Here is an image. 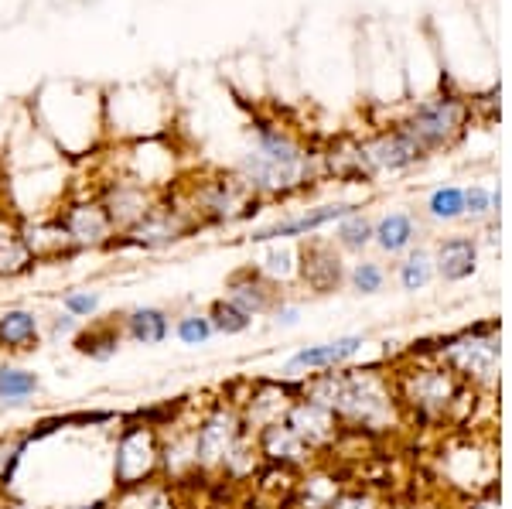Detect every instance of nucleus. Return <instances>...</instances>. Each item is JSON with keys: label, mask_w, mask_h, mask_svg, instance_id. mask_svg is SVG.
Masks as SVG:
<instances>
[{"label": "nucleus", "mask_w": 512, "mask_h": 509, "mask_svg": "<svg viewBox=\"0 0 512 509\" xmlns=\"http://www.w3.org/2000/svg\"><path fill=\"white\" fill-rule=\"evenodd\" d=\"M301 393L332 410L345 431L379 434L400 421L393 373H383L379 366H342L315 373L301 383Z\"/></svg>", "instance_id": "1"}, {"label": "nucleus", "mask_w": 512, "mask_h": 509, "mask_svg": "<svg viewBox=\"0 0 512 509\" xmlns=\"http://www.w3.org/2000/svg\"><path fill=\"white\" fill-rule=\"evenodd\" d=\"M239 175L253 188V195H287L301 188L311 175V158L301 151V144L291 141L280 127L256 123L253 147L239 161Z\"/></svg>", "instance_id": "2"}, {"label": "nucleus", "mask_w": 512, "mask_h": 509, "mask_svg": "<svg viewBox=\"0 0 512 509\" xmlns=\"http://www.w3.org/2000/svg\"><path fill=\"white\" fill-rule=\"evenodd\" d=\"M175 199L192 212L198 229L243 223V219L256 216L263 205V199L253 195V188L246 185L239 171H219V175L198 178V182L181 188V195H175Z\"/></svg>", "instance_id": "3"}, {"label": "nucleus", "mask_w": 512, "mask_h": 509, "mask_svg": "<svg viewBox=\"0 0 512 509\" xmlns=\"http://www.w3.org/2000/svg\"><path fill=\"white\" fill-rule=\"evenodd\" d=\"M393 390L400 410H410L417 421L437 424L448 421L454 404L465 397L461 380L444 363H414L393 373Z\"/></svg>", "instance_id": "4"}, {"label": "nucleus", "mask_w": 512, "mask_h": 509, "mask_svg": "<svg viewBox=\"0 0 512 509\" xmlns=\"http://www.w3.org/2000/svg\"><path fill=\"white\" fill-rule=\"evenodd\" d=\"M246 424L239 417L236 400L219 397L198 410L192 421V451H195V472L198 479H219L226 458L246 438Z\"/></svg>", "instance_id": "5"}, {"label": "nucleus", "mask_w": 512, "mask_h": 509, "mask_svg": "<svg viewBox=\"0 0 512 509\" xmlns=\"http://www.w3.org/2000/svg\"><path fill=\"white\" fill-rule=\"evenodd\" d=\"M113 492L137 489L144 482L161 479V431L151 424L127 417L113 441Z\"/></svg>", "instance_id": "6"}, {"label": "nucleus", "mask_w": 512, "mask_h": 509, "mask_svg": "<svg viewBox=\"0 0 512 509\" xmlns=\"http://www.w3.org/2000/svg\"><path fill=\"white\" fill-rule=\"evenodd\" d=\"M195 233H198V223L192 219V212L171 195V199H158L134 226L117 233L113 250L154 253V250H168V246L188 240V236H195Z\"/></svg>", "instance_id": "7"}, {"label": "nucleus", "mask_w": 512, "mask_h": 509, "mask_svg": "<svg viewBox=\"0 0 512 509\" xmlns=\"http://www.w3.org/2000/svg\"><path fill=\"white\" fill-rule=\"evenodd\" d=\"M437 356L458 380L475 383V387H495V380H499V335H495V328L454 335V339L441 342Z\"/></svg>", "instance_id": "8"}, {"label": "nucleus", "mask_w": 512, "mask_h": 509, "mask_svg": "<svg viewBox=\"0 0 512 509\" xmlns=\"http://www.w3.org/2000/svg\"><path fill=\"white\" fill-rule=\"evenodd\" d=\"M55 219L65 226L76 253H96V250H113V240H117V226L110 223L106 209L99 205V199H76L65 202Z\"/></svg>", "instance_id": "9"}, {"label": "nucleus", "mask_w": 512, "mask_h": 509, "mask_svg": "<svg viewBox=\"0 0 512 509\" xmlns=\"http://www.w3.org/2000/svg\"><path fill=\"white\" fill-rule=\"evenodd\" d=\"M280 421L311 448V455H321V451L335 448V441L342 438V431H345L332 410L325 404H318V400L304 397V393H297L291 404H287Z\"/></svg>", "instance_id": "10"}, {"label": "nucleus", "mask_w": 512, "mask_h": 509, "mask_svg": "<svg viewBox=\"0 0 512 509\" xmlns=\"http://www.w3.org/2000/svg\"><path fill=\"white\" fill-rule=\"evenodd\" d=\"M96 199L106 209L110 223L117 226V233H123V229L134 226L137 219L144 216V212L161 199V195L154 192L151 185L137 182L134 175H120V178H110V182L99 188Z\"/></svg>", "instance_id": "11"}, {"label": "nucleus", "mask_w": 512, "mask_h": 509, "mask_svg": "<svg viewBox=\"0 0 512 509\" xmlns=\"http://www.w3.org/2000/svg\"><path fill=\"white\" fill-rule=\"evenodd\" d=\"M362 349H366L362 335H342V339H332V342H315V346L297 349L284 363V373L315 376V373H328V369H342V366H349Z\"/></svg>", "instance_id": "12"}, {"label": "nucleus", "mask_w": 512, "mask_h": 509, "mask_svg": "<svg viewBox=\"0 0 512 509\" xmlns=\"http://www.w3.org/2000/svg\"><path fill=\"white\" fill-rule=\"evenodd\" d=\"M41 346H45V315L24 305L0 311V356L24 359Z\"/></svg>", "instance_id": "13"}, {"label": "nucleus", "mask_w": 512, "mask_h": 509, "mask_svg": "<svg viewBox=\"0 0 512 509\" xmlns=\"http://www.w3.org/2000/svg\"><path fill=\"white\" fill-rule=\"evenodd\" d=\"M253 441H256V451H260L263 465H270V469L294 472V469H304V465L315 458L311 455V448L304 445V441L297 438L284 421L263 424L260 431H253Z\"/></svg>", "instance_id": "14"}, {"label": "nucleus", "mask_w": 512, "mask_h": 509, "mask_svg": "<svg viewBox=\"0 0 512 509\" xmlns=\"http://www.w3.org/2000/svg\"><path fill=\"white\" fill-rule=\"evenodd\" d=\"M461 117H465V106L454 100H434L427 106H420L414 113V120L403 123L410 137L417 141L420 151H431V147H441L444 141H451V134L461 127Z\"/></svg>", "instance_id": "15"}, {"label": "nucleus", "mask_w": 512, "mask_h": 509, "mask_svg": "<svg viewBox=\"0 0 512 509\" xmlns=\"http://www.w3.org/2000/svg\"><path fill=\"white\" fill-rule=\"evenodd\" d=\"M222 298L233 301L236 308H243L250 318L270 315V311L284 301L280 298V287L274 281H267L256 267H243V270H236V274H229L226 294H222Z\"/></svg>", "instance_id": "16"}, {"label": "nucleus", "mask_w": 512, "mask_h": 509, "mask_svg": "<svg viewBox=\"0 0 512 509\" xmlns=\"http://www.w3.org/2000/svg\"><path fill=\"white\" fill-rule=\"evenodd\" d=\"M359 154H362V164H366L369 178H373L376 171L410 168L414 161L424 158V151H420L417 141L403 127L390 130V134H379L376 141H369V144H359Z\"/></svg>", "instance_id": "17"}, {"label": "nucleus", "mask_w": 512, "mask_h": 509, "mask_svg": "<svg viewBox=\"0 0 512 509\" xmlns=\"http://www.w3.org/2000/svg\"><path fill=\"white\" fill-rule=\"evenodd\" d=\"M349 212H359V209H355V205H318V209L297 212V216H287V219H277V223H270L263 229H253L250 243H284V240H294V236H308L321 226L345 219Z\"/></svg>", "instance_id": "18"}, {"label": "nucleus", "mask_w": 512, "mask_h": 509, "mask_svg": "<svg viewBox=\"0 0 512 509\" xmlns=\"http://www.w3.org/2000/svg\"><path fill=\"white\" fill-rule=\"evenodd\" d=\"M297 277H301L315 294H332L345 281L342 257L335 253V246H328L321 240L308 243L301 253H297Z\"/></svg>", "instance_id": "19"}, {"label": "nucleus", "mask_w": 512, "mask_h": 509, "mask_svg": "<svg viewBox=\"0 0 512 509\" xmlns=\"http://www.w3.org/2000/svg\"><path fill=\"white\" fill-rule=\"evenodd\" d=\"M21 233L28 243L35 264H52V260H72L79 257L76 246H72L65 226L52 216H38V219H21Z\"/></svg>", "instance_id": "20"}, {"label": "nucleus", "mask_w": 512, "mask_h": 509, "mask_svg": "<svg viewBox=\"0 0 512 509\" xmlns=\"http://www.w3.org/2000/svg\"><path fill=\"white\" fill-rule=\"evenodd\" d=\"M120 332L130 346H164L171 339V311L161 305H137L130 311H120Z\"/></svg>", "instance_id": "21"}, {"label": "nucleus", "mask_w": 512, "mask_h": 509, "mask_svg": "<svg viewBox=\"0 0 512 509\" xmlns=\"http://www.w3.org/2000/svg\"><path fill=\"white\" fill-rule=\"evenodd\" d=\"M72 349L79 352L89 363H113L123 349V332H120V315L110 318H93V322H82L79 335L72 339Z\"/></svg>", "instance_id": "22"}, {"label": "nucleus", "mask_w": 512, "mask_h": 509, "mask_svg": "<svg viewBox=\"0 0 512 509\" xmlns=\"http://www.w3.org/2000/svg\"><path fill=\"white\" fill-rule=\"evenodd\" d=\"M35 267L38 264L21 233V219L0 212V281H21Z\"/></svg>", "instance_id": "23"}, {"label": "nucleus", "mask_w": 512, "mask_h": 509, "mask_svg": "<svg viewBox=\"0 0 512 509\" xmlns=\"http://www.w3.org/2000/svg\"><path fill=\"white\" fill-rule=\"evenodd\" d=\"M38 393H41V376L35 369L11 363V359L0 363V410L31 407V400H35Z\"/></svg>", "instance_id": "24"}, {"label": "nucleus", "mask_w": 512, "mask_h": 509, "mask_svg": "<svg viewBox=\"0 0 512 509\" xmlns=\"http://www.w3.org/2000/svg\"><path fill=\"white\" fill-rule=\"evenodd\" d=\"M110 503L113 509H185L181 489H175L164 479L144 482V486L127 489V492H113Z\"/></svg>", "instance_id": "25"}, {"label": "nucleus", "mask_w": 512, "mask_h": 509, "mask_svg": "<svg viewBox=\"0 0 512 509\" xmlns=\"http://www.w3.org/2000/svg\"><path fill=\"white\" fill-rule=\"evenodd\" d=\"M475 264H478V246L475 240H468V236H451V240H444L434 257V267L444 281H465V277L475 274Z\"/></svg>", "instance_id": "26"}, {"label": "nucleus", "mask_w": 512, "mask_h": 509, "mask_svg": "<svg viewBox=\"0 0 512 509\" xmlns=\"http://www.w3.org/2000/svg\"><path fill=\"white\" fill-rule=\"evenodd\" d=\"M417 240V223L410 212H386L379 223H373V243L383 253H403Z\"/></svg>", "instance_id": "27"}, {"label": "nucleus", "mask_w": 512, "mask_h": 509, "mask_svg": "<svg viewBox=\"0 0 512 509\" xmlns=\"http://www.w3.org/2000/svg\"><path fill=\"white\" fill-rule=\"evenodd\" d=\"M171 335H175L185 349H202V346H209V342L216 339L209 315H205V311H198V308H188V311L171 315Z\"/></svg>", "instance_id": "28"}, {"label": "nucleus", "mask_w": 512, "mask_h": 509, "mask_svg": "<svg viewBox=\"0 0 512 509\" xmlns=\"http://www.w3.org/2000/svg\"><path fill=\"white\" fill-rule=\"evenodd\" d=\"M35 445L31 441V434H4L0 438V492H11L14 479H18V469L24 462V455H28V448Z\"/></svg>", "instance_id": "29"}, {"label": "nucleus", "mask_w": 512, "mask_h": 509, "mask_svg": "<svg viewBox=\"0 0 512 509\" xmlns=\"http://www.w3.org/2000/svg\"><path fill=\"white\" fill-rule=\"evenodd\" d=\"M205 315H209L212 322V332L216 335H226V339H236V335H246L253 328V318L246 315L243 308H236L233 301L226 298H216L209 308H205Z\"/></svg>", "instance_id": "30"}, {"label": "nucleus", "mask_w": 512, "mask_h": 509, "mask_svg": "<svg viewBox=\"0 0 512 509\" xmlns=\"http://www.w3.org/2000/svg\"><path fill=\"white\" fill-rule=\"evenodd\" d=\"M434 257L427 250H417L410 253L407 260L400 264V270H396V281H400L403 291H424L427 284L434 281Z\"/></svg>", "instance_id": "31"}, {"label": "nucleus", "mask_w": 512, "mask_h": 509, "mask_svg": "<svg viewBox=\"0 0 512 509\" xmlns=\"http://www.w3.org/2000/svg\"><path fill=\"white\" fill-rule=\"evenodd\" d=\"M335 243L342 250H366L373 243V219H366L362 212H349L345 219H338Z\"/></svg>", "instance_id": "32"}, {"label": "nucleus", "mask_w": 512, "mask_h": 509, "mask_svg": "<svg viewBox=\"0 0 512 509\" xmlns=\"http://www.w3.org/2000/svg\"><path fill=\"white\" fill-rule=\"evenodd\" d=\"M267 281H274L277 287H284L291 277H297V250H291V246H270L267 257H263V264L256 267Z\"/></svg>", "instance_id": "33"}, {"label": "nucleus", "mask_w": 512, "mask_h": 509, "mask_svg": "<svg viewBox=\"0 0 512 509\" xmlns=\"http://www.w3.org/2000/svg\"><path fill=\"white\" fill-rule=\"evenodd\" d=\"M59 308L65 315L79 318V322H93V318H99V308H103V294L96 287H72V291L62 294Z\"/></svg>", "instance_id": "34"}, {"label": "nucleus", "mask_w": 512, "mask_h": 509, "mask_svg": "<svg viewBox=\"0 0 512 509\" xmlns=\"http://www.w3.org/2000/svg\"><path fill=\"white\" fill-rule=\"evenodd\" d=\"M427 212H431L434 219H444V223L465 216V188H454V185L437 188L431 199H427Z\"/></svg>", "instance_id": "35"}, {"label": "nucleus", "mask_w": 512, "mask_h": 509, "mask_svg": "<svg viewBox=\"0 0 512 509\" xmlns=\"http://www.w3.org/2000/svg\"><path fill=\"white\" fill-rule=\"evenodd\" d=\"M345 277H349L352 291H359V294H379L386 284V270L379 260H359Z\"/></svg>", "instance_id": "36"}, {"label": "nucleus", "mask_w": 512, "mask_h": 509, "mask_svg": "<svg viewBox=\"0 0 512 509\" xmlns=\"http://www.w3.org/2000/svg\"><path fill=\"white\" fill-rule=\"evenodd\" d=\"M82 322L72 315H65V311L59 308L55 315L45 318V346H59V342H72L79 335Z\"/></svg>", "instance_id": "37"}, {"label": "nucleus", "mask_w": 512, "mask_h": 509, "mask_svg": "<svg viewBox=\"0 0 512 509\" xmlns=\"http://www.w3.org/2000/svg\"><path fill=\"white\" fill-rule=\"evenodd\" d=\"M499 202V195H492L489 188H465V212L468 216H489L492 205Z\"/></svg>", "instance_id": "38"}, {"label": "nucleus", "mask_w": 512, "mask_h": 509, "mask_svg": "<svg viewBox=\"0 0 512 509\" xmlns=\"http://www.w3.org/2000/svg\"><path fill=\"white\" fill-rule=\"evenodd\" d=\"M328 509H376V499L362 489H338Z\"/></svg>", "instance_id": "39"}, {"label": "nucleus", "mask_w": 512, "mask_h": 509, "mask_svg": "<svg viewBox=\"0 0 512 509\" xmlns=\"http://www.w3.org/2000/svg\"><path fill=\"white\" fill-rule=\"evenodd\" d=\"M270 318H274L277 328H294L297 322H301V308L297 305H287V301H280V305L270 311Z\"/></svg>", "instance_id": "40"}, {"label": "nucleus", "mask_w": 512, "mask_h": 509, "mask_svg": "<svg viewBox=\"0 0 512 509\" xmlns=\"http://www.w3.org/2000/svg\"><path fill=\"white\" fill-rule=\"evenodd\" d=\"M468 509H499V496H495V492H485V496L472 499Z\"/></svg>", "instance_id": "41"}, {"label": "nucleus", "mask_w": 512, "mask_h": 509, "mask_svg": "<svg viewBox=\"0 0 512 509\" xmlns=\"http://www.w3.org/2000/svg\"><path fill=\"white\" fill-rule=\"evenodd\" d=\"M69 509H113V503H110V496H103V499H93V503H82V506H69Z\"/></svg>", "instance_id": "42"}, {"label": "nucleus", "mask_w": 512, "mask_h": 509, "mask_svg": "<svg viewBox=\"0 0 512 509\" xmlns=\"http://www.w3.org/2000/svg\"><path fill=\"white\" fill-rule=\"evenodd\" d=\"M0 509H41V506H28V503H14V499H11V503H0Z\"/></svg>", "instance_id": "43"}]
</instances>
